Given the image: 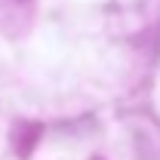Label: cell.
Segmentation results:
<instances>
[{
	"mask_svg": "<svg viewBox=\"0 0 160 160\" xmlns=\"http://www.w3.org/2000/svg\"><path fill=\"white\" fill-rule=\"evenodd\" d=\"M40 129L37 123H19L16 126V154L19 157H31V151H34V145H37V139H40Z\"/></svg>",
	"mask_w": 160,
	"mask_h": 160,
	"instance_id": "cell-1",
	"label": "cell"
},
{
	"mask_svg": "<svg viewBox=\"0 0 160 160\" xmlns=\"http://www.w3.org/2000/svg\"><path fill=\"white\" fill-rule=\"evenodd\" d=\"M92 160H102V157H92Z\"/></svg>",
	"mask_w": 160,
	"mask_h": 160,
	"instance_id": "cell-2",
	"label": "cell"
}]
</instances>
